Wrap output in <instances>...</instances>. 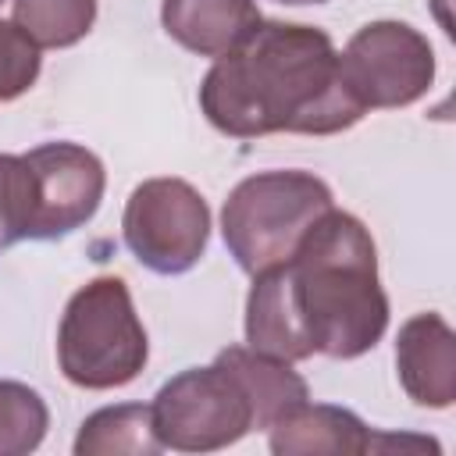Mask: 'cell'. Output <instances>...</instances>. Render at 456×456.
<instances>
[{"instance_id":"6da1fadb","label":"cell","mask_w":456,"mask_h":456,"mask_svg":"<svg viewBox=\"0 0 456 456\" xmlns=\"http://www.w3.org/2000/svg\"><path fill=\"white\" fill-rule=\"evenodd\" d=\"M388 328V296L378 278V249L360 217L324 210L289 260L253 274L246 299V342L274 360L314 353L353 360Z\"/></svg>"},{"instance_id":"7a4b0ae2","label":"cell","mask_w":456,"mask_h":456,"mask_svg":"<svg viewBox=\"0 0 456 456\" xmlns=\"http://www.w3.org/2000/svg\"><path fill=\"white\" fill-rule=\"evenodd\" d=\"M207 121L235 139L271 132L335 135L363 118L338 50L314 25L264 21L214 61L200 86Z\"/></svg>"},{"instance_id":"3957f363","label":"cell","mask_w":456,"mask_h":456,"mask_svg":"<svg viewBox=\"0 0 456 456\" xmlns=\"http://www.w3.org/2000/svg\"><path fill=\"white\" fill-rule=\"evenodd\" d=\"M146 328L118 274H100L68 299L57 331V360L71 385L93 392L121 388L146 367Z\"/></svg>"},{"instance_id":"277c9868","label":"cell","mask_w":456,"mask_h":456,"mask_svg":"<svg viewBox=\"0 0 456 456\" xmlns=\"http://www.w3.org/2000/svg\"><path fill=\"white\" fill-rule=\"evenodd\" d=\"M331 210V189L310 171H264L232 189L221 210V235L246 274L292 256L306 228Z\"/></svg>"},{"instance_id":"5b68a950","label":"cell","mask_w":456,"mask_h":456,"mask_svg":"<svg viewBox=\"0 0 456 456\" xmlns=\"http://www.w3.org/2000/svg\"><path fill=\"white\" fill-rule=\"evenodd\" d=\"M150 413L160 445L178 452L224 449L253 428L249 395L221 360L171 378L150 403Z\"/></svg>"},{"instance_id":"8992f818","label":"cell","mask_w":456,"mask_h":456,"mask_svg":"<svg viewBox=\"0 0 456 456\" xmlns=\"http://www.w3.org/2000/svg\"><path fill=\"white\" fill-rule=\"evenodd\" d=\"M121 228L139 264L157 274H182L207 249L210 210L189 182L150 178L132 189Z\"/></svg>"},{"instance_id":"52a82bcc","label":"cell","mask_w":456,"mask_h":456,"mask_svg":"<svg viewBox=\"0 0 456 456\" xmlns=\"http://www.w3.org/2000/svg\"><path fill=\"white\" fill-rule=\"evenodd\" d=\"M346 86L367 107H406L435 78L431 43L406 21H370L338 53Z\"/></svg>"},{"instance_id":"ba28073f","label":"cell","mask_w":456,"mask_h":456,"mask_svg":"<svg viewBox=\"0 0 456 456\" xmlns=\"http://www.w3.org/2000/svg\"><path fill=\"white\" fill-rule=\"evenodd\" d=\"M32 175V239L82 228L103 200V164L78 142H43L25 153Z\"/></svg>"},{"instance_id":"9c48e42d","label":"cell","mask_w":456,"mask_h":456,"mask_svg":"<svg viewBox=\"0 0 456 456\" xmlns=\"http://www.w3.org/2000/svg\"><path fill=\"white\" fill-rule=\"evenodd\" d=\"M395 370L417 406L445 410L456 399V335L438 314H417L399 328Z\"/></svg>"},{"instance_id":"30bf717a","label":"cell","mask_w":456,"mask_h":456,"mask_svg":"<svg viewBox=\"0 0 456 456\" xmlns=\"http://www.w3.org/2000/svg\"><path fill=\"white\" fill-rule=\"evenodd\" d=\"M374 431L342 406L299 403L271 424V449L278 456H360L370 452Z\"/></svg>"},{"instance_id":"8fae6325","label":"cell","mask_w":456,"mask_h":456,"mask_svg":"<svg viewBox=\"0 0 456 456\" xmlns=\"http://www.w3.org/2000/svg\"><path fill=\"white\" fill-rule=\"evenodd\" d=\"M160 21L185 50L221 57L260 25V11L253 0H164Z\"/></svg>"},{"instance_id":"7c38bea8","label":"cell","mask_w":456,"mask_h":456,"mask_svg":"<svg viewBox=\"0 0 456 456\" xmlns=\"http://www.w3.org/2000/svg\"><path fill=\"white\" fill-rule=\"evenodd\" d=\"M217 360L246 388L249 406H253V428H271L281 413H289L292 406H299L310 395L306 381L285 360H274L249 346H228Z\"/></svg>"},{"instance_id":"4fadbf2b","label":"cell","mask_w":456,"mask_h":456,"mask_svg":"<svg viewBox=\"0 0 456 456\" xmlns=\"http://www.w3.org/2000/svg\"><path fill=\"white\" fill-rule=\"evenodd\" d=\"M160 438L153 431V413L142 403L103 406L82 420L75 452L78 456H150L160 452Z\"/></svg>"},{"instance_id":"5bb4252c","label":"cell","mask_w":456,"mask_h":456,"mask_svg":"<svg viewBox=\"0 0 456 456\" xmlns=\"http://www.w3.org/2000/svg\"><path fill=\"white\" fill-rule=\"evenodd\" d=\"M96 18V0H14V25L43 46L78 43Z\"/></svg>"},{"instance_id":"9a60e30c","label":"cell","mask_w":456,"mask_h":456,"mask_svg":"<svg viewBox=\"0 0 456 456\" xmlns=\"http://www.w3.org/2000/svg\"><path fill=\"white\" fill-rule=\"evenodd\" d=\"M50 413L36 388L21 381H0V456L32 452L46 435Z\"/></svg>"},{"instance_id":"2e32d148","label":"cell","mask_w":456,"mask_h":456,"mask_svg":"<svg viewBox=\"0 0 456 456\" xmlns=\"http://www.w3.org/2000/svg\"><path fill=\"white\" fill-rule=\"evenodd\" d=\"M32 175L25 153H0V253L32 239Z\"/></svg>"},{"instance_id":"e0dca14e","label":"cell","mask_w":456,"mask_h":456,"mask_svg":"<svg viewBox=\"0 0 456 456\" xmlns=\"http://www.w3.org/2000/svg\"><path fill=\"white\" fill-rule=\"evenodd\" d=\"M36 78H39V46L14 21H0V103L32 89Z\"/></svg>"},{"instance_id":"ac0fdd59","label":"cell","mask_w":456,"mask_h":456,"mask_svg":"<svg viewBox=\"0 0 456 456\" xmlns=\"http://www.w3.org/2000/svg\"><path fill=\"white\" fill-rule=\"evenodd\" d=\"M274 4H292V7H299V4H324V0H274Z\"/></svg>"}]
</instances>
